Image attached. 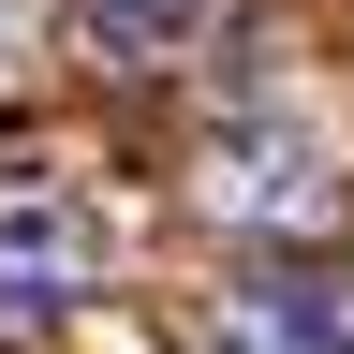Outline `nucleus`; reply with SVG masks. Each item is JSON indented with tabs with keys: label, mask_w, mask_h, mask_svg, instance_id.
Segmentation results:
<instances>
[{
	"label": "nucleus",
	"mask_w": 354,
	"mask_h": 354,
	"mask_svg": "<svg viewBox=\"0 0 354 354\" xmlns=\"http://www.w3.org/2000/svg\"><path fill=\"white\" fill-rule=\"evenodd\" d=\"M207 192L236 207V221H325V207H339V177H325V148H310L281 104H251V118H221V133H207Z\"/></svg>",
	"instance_id": "1"
},
{
	"label": "nucleus",
	"mask_w": 354,
	"mask_h": 354,
	"mask_svg": "<svg viewBox=\"0 0 354 354\" xmlns=\"http://www.w3.org/2000/svg\"><path fill=\"white\" fill-rule=\"evenodd\" d=\"M207 0H88V44L104 59H162V44H192Z\"/></svg>",
	"instance_id": "4"
},
{
	"label": "nucleus",
	"mask_w": 354,
	"mask_h": 354,
	"mask_svg": "<svg viewBox=\"0 0 354 354\" xmlns=\"http://www.w3.org/2000/svg\"><path fill=\"white\" fill-rule=\"evenodd\" d=\"M236 354H354V266H266L221 295Z\"/></svg>",
	"instance_id": "2"
},
{
	"label": "nucleus",
	"mask_w": 354,
	"mask_h": 354,
	"mask_svg": "<svg viewBox=\"0 0 354 354\" xmlns=\"http://www.w3.org/2000/svg\"><path fill=\"white\" fill-rule=\"evenodd\" d=\"M0 30H15V0H0Z\"/></svg>",
	"instance_id": "5"
},
{
	"label": "nucleus",
	"mask_w": 354,
	"mask_h": 354,
	"mask_svg": "<svg viewBox=\"0 0 354 354\" xmlns=\"http://www.w3.org/2000/svg\"><path fill=\"white\" fill-rule=\"evenodd\" d=\"M104 266V221L74 192H0V310H59Z\"/></svg>",
	"instance_id": "3"
}]
</instances>
